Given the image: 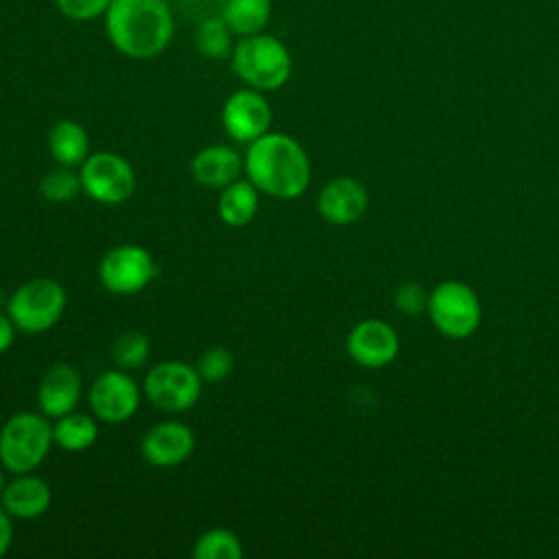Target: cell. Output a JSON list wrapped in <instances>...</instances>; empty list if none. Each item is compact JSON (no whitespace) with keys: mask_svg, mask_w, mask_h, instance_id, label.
Segmentation results:
<instances>
[{"mask_svg":"<svg viewBox=\"0 0 559 559\" xmlns=\"http://www.w3.org/2000/svg\"><path fill=\"white\" fill-rule=\"evenodd\" d=\"M194 46L210 59H227L234 50V33L221 15L205 17L194 31Z\"/></svg>","mask_w":559,"mask_h":559,"instance_id":"22","label":"cell"},{"mask_svg":"<svg viewBox=\"0 0 559 559\" xmlns=\"http://www.w3.org/2000/svg\"><path fill=\"white\" fill-rule=\"evenodd\" d=\"M395 306L406 314H417L424 306L428 308V295L417 284H404L395 293Z\"/></svg>","mask_w":559,"mask_h":559,"instance_id":"28","label":"cell"},{"mask_svg":"<svg viewBox=\"0 0 559 559\" xmlns=\"http://www.w3.org/2000/svg\"><path fill=\"white\" fill-rule=\"evenodd\" d=\"M103 20L109 44L120 55L140 61L162 55L175 33L166 0H111Z\"/></svg>","mask_w":559,"mask_h":559,"instance_id":"1","label":"cell"},{"mask_svg":"<svg viewBox=\"0 0 559 559\" xmlns=\"http://www.w3.org/2000/svg\"><path fill=\"white\" fill-rule=\"evenodd\" d=\"M13 542V518L0 504V557L11 548Z\"/></svg>","mask_w":559,"mask_h":559,"instance_id":"29","label":"cell"},{"mask_svg":"<svg viewBox=\"0 0 559 559\" xmlns=\"http://www.w3.org/2000/svg\"><path fill=\"white\" fill-rule=\"evenodd\" d=\"M231 68L236 76L253 90L275 92L288 83L293 59L282 39L269 33L238 37L231 50Z\"/></svg>","mask_w":559,"mask_h":559,"instance_id":"3","label":"cell"},{"mask_svg":"<svg viewBox=\"0 0 559 559\" xmlns=\"http://www.w3.org/2000/svg\"><path fill=\"white\" fill-rule=\"evenodd\" d=\"M52 445V424L41 411L15 413L0 428V465L13 476L28 474L44 463Z\"/></svg>","mask_w":559,"mask_h":559,"instance_id":"4","label":"cell"},{"mask_svg":"<svg viewBox=\"0 0 559 559\" xmlns=\"http://www.w3.org/2000/svg\"><path fill=\"white\" fill-rule=\"evenodd\" d=\"M111 0H55V7L61 15L74 22H90L103 17L109 9Z\"/></svg>","mask_w":559,"mask_h":559,"instance_id":"27","label":"cell"},{"mask_svg":"<svg viewBox=\"0 0 559 559\" xmlns=\"http://www.w3.org/2000/svg\"><path fill=\"white\" fill-rule=\"evenodd\" d=\"M81 400V373L70 362H55L46 369L37 386V404L46 417H61L76 408Z\"/></svg>","mask_w":559,"mask_h":559,"instance_id":"14","label":"cell"},{"mask_svg":"<svg viewBox=\"0 0 559 559\" xmlns=\"http://www.w3.org/2000/svg\"><path fill=\"white\" fill-rule=\"evenodd\" d=\"M39 192L44 199L52 201V203H66L72 201L79 192H83L81 188V177L79 173H74L70 166H59L48 170L41 181H39Z\"/></svg>","mask_w":559,"mask_h":559,"instance_id":"25","label":"cell"},{"mask_svg":"<svg viewBox=\"0 0 559 559\" xmlns=\"http://www.w3.org/2000/svg\"><path fill=\"white\" fill-rule=\"evenodd\" d=\"M242 542L227 528H210L192 546L194 559H242Z\"/></svg>","mask_w":559,"mask_h":559,"instance_id":"23","label":"cell"},{"mask_svg":"<svg viewBox=\"0 0 559 559\" xmlns=\"http://www.w3.org/2000/svg\"><path fill=\"white\" fill-rule=\"evenodd\" d=\"M15 323L11 321V317L9 314H2L0 312V354H4L11 345H13V341H15Z\"/></svg>","mask_w":559,"mask_h":559,"instance_id":"30","label":"cell"},{"mask_svg":"<svg viewBox=\"0 0 559 559\" xmlns=\"http://www.w3.org/2000/svg\"><path fill=\"white\" fill-rule=\"evenodd\" d=\"M4 467L0 465V498H2V491H4V487H7V478H4Z\"/></svg>","mask_w":559,"mask_h":559,"instance_id":"31","label":"cell"},{"mask_svg":"<svg viewBox=\"0 0 559 559\" xmlns=\"http://www.w3.org/2000/svg\"><path fill=\"white\" fill-rule=\"evenodd\" d=\"M367 190L352 177H336L323 186L317 199L319 214L332 225H349L367 210Z\"/></svg>","mask_w":559,"mask_h":559,"instance_id":"15","label":"cell"},{"mask_svg":"<svg viewBox=\"0 0 559 559\" xmlns=\"http://www.w3.org/2000/svg\"><path fill=\"white\" fill-rule=\"evenodd\" d=\"M148 352H151L148 338L138 330H129L114 341L111 360L118 365V369H124V371L140 369L148 360Z\"/></svg>","mask_w":559,"mask_h":559,"instance_id":"24","label":"cell"},{"mask_svg":"<svg viewBox=\"0 0 559 559\" xmlns=\"http://www.w3.org/2000/svg\"><path fill=\"white\" fill-rule=\"evenodd\" d=\"M247 179L264 194L290 201L306 192L310 183V159L304 146L277 131H269L249 142L245 155Z\"/></svg>","mask_w":559,"mask_h":559,"instance_id":"2","label":"cell"},{"mask_svg":"<svg viewBox=\"0 0 559 559\" xmlns=\"http://www.w3.org/2000/svg\"><path fill=\"white\" fill-rule=\"evenodd\" d=\"M428 314L441 334L465 338L478 328L480 304L467 284L450 280L428 295Z\"/></svg>","mask_w":559,"mask_h":559,"instance_id":"8","label":"cell"},{"mask_svg":"<svg viewBox=\"0 0 559 559\" xmlns=\"http://www.w3.org/2000/svg\"><path fill=\"white\" fill-rule=\"evenodd\" d=\"M140 452L155 467H175L194 452V432L181 421H159L144 432Z\"/></svg>","mask_w":559,"mask_h":559,"instance_id":"12","label":"cell"},{"mask_svg":"<svg viewBox=\"0 0 559 559\" xmlns=\"http://www.w3.org/2000/svg\"><path fill=\"white\" fill-rule=\"evenodd\" d=\"M157 273L153 255L140 245H118L109 249L100 264L98 277L114 295H135L146 288Z\"/></svg>","mask_w":559,"mask_h":559,"instance_id":"9","label":"cell"},{"mask_svg":"<svg viewBox=\"0 0 559 559\" xmlns=\"http://www.w3.org/2000/svg\"><path fill=\"white\" fill-rule=\"evenodd\" d=\"M98 437V424L92 415L70 411L52 424V441L66 452H83L94 445Z\"/></svg>","mask_w":559,"mask_h":559,"instance_id":"21","label":"cell"},{"mask_svg":"<svg viewBox=\"0 0 559 559\" xmlns=\"http://www.w3.org/2000/svg\"><path fill=\"white\" fill-rule=\"evenodd\" d=\"M66 301V288L57 280L33 277L11 295L7 314L20 332L39 334L63 317Z\"/></svg>","mask_w":559,"mask_h":559,"instance_id":"5","label":"cell"},{"mask_svg":"<svg viewBox=\"0 0 559 559\" xmlns=\"http://www.w3.org/2000/svg\"><path fill=\"white\" fill-rule=\"evenodd\" d=\"M240 170H245V162L231 146L225 144L205 146L194 153L190 162L194 181L205 188H225L238 179Z\"/></svg>","mask_w":559,"mask_h":559,"instance_id":"17","label":"cell"},{"mask_svg":"<svg viewBox=\"0 0 559 559\" xmlns=\"http://www.w3.org/2000/svg\"><path fill=\"white\" fill-rule=\"evenodd\" d=\"M194 367L203 382H221L234 367V354L227 347H207Z\"/></svg>","mask_w":559,"mask_h":559,"instance_id":"26","label":"cell"},{"mask_svg":"<svg viewBox=\"0 0 559 559\" xmlns=\"http://www.w3.org/2000/svg\"><path fill=\"white\" fill-rule=\"evenodd\" d=\"M271 0H225L221 17L236 37L262 33L271 22Z\"/></svg>","mask_w":559,"mask_h":559,"instance_id":"20","label":"cell"},{"mask_svg":"<svg viewBox=\"0 0 559 559\" xmlns=\"http://www.w3.org/2000/svg\"><path fill=\"white\" fill-rule=\"evenodd\" d=\"M221 122L225 133L231 140L249 144L271 131L273 109L264 92L253 87H242L231 92L223 103Z\"/></svg>","mask_w":559,"mask_h":559,"instance_id":"10","label":"cell"},{"mask_svg":"<svg viewBox=\"0 0 559 559\" xmlns=\"http://www.w3.org/2000/svg\"><path fill=\"white\" fill-rule=\"evenodd\" d=\"M397 347L400 341L395 330L378 319L360 321L347 336V354L369 369L389 365L397 356Z\"/></svg>","mask_w":559,"mask_h":559,"instance_id":"13","label":"cell"},{"mask_svg":"<svg viewBox=\"0 0 559 559\" xmlns=\"http://www.w3.org/2000/svg\"><path fill=\"white\" fill-rule=\"evenodd\" d=\"M201 382L197 367L181 360H166L148 369L144 378V395L162 411L181 413L199 402Z\"/></svg>","mask_w":559,"mask_h":559,"instance_id":"7","label":"cell"},{"mask_svg":"<svg viewBox=\"0 0 559 559\" xmlns=\"http://www.w3.org/2000/svg\"><path fill=\"white\" fill-rule=\"evenodd\" d=\"M83 192L103 205H118L131 199L135 190V173L131 164L111 151L90 153L79 166Z\"/></svg>","mask_w":559,"mask_h":559,"instance_id":"6","label":"cell"},{"mask_svg":"<svg viewBox=\"0 0 559 559\" xmlns=\"http://www.w3.org/2000/svg\"><path fill=\"white\" fill-rule=\"evenodd\" d=\"M52 500L50 485L35 474H15L13 480L7 483L0 504L11 518L33 520L48 511Z\"/></svg>","mask_w":559,"mask_h":559,"instance_id":"16","label":"cell"},{"mask_svg":"<svg viewBox=\"0 0 559 559\" xmlns=\"http://www.w3.org/2000/svg\"><path fill=\"white\" fill-rule=\"evenodd\" d=\"M90 408L105 424H124L140 406V389L124 369L100 373L87 393Z\"/></svg>","mask_w":559,"mask_h":559,"instance_id":"11","label":"cell"},{"mask_svg":"<svg viewBox=\"0 0 559 559\" xmlns=\"http://www.w3.org/2000/svg\"><path fill=\"white\" fill-rule=\"evenodd\" d=\"M48 151L59 166H81L90 155L87 131L72 118L57 120L48 131Z\"/></svg>","mask_w":559,"mask_h":559,"instance_id":"18","label":"cell"},{"mask_svg":"<svg viewBox=\"0 0 559 559\" xmlns=\"http://www.w3.org/2000/svg\"><path fill=\"white\" fill-rule=\"evenodd\" d=\"M260 205V190L249 179H236L221 188L218 216L229 227H242L253 221Z\"/></svg>","mask_w":559,"mask_h":559,"instance_id":"19","label":"cell"}]
</instances>
